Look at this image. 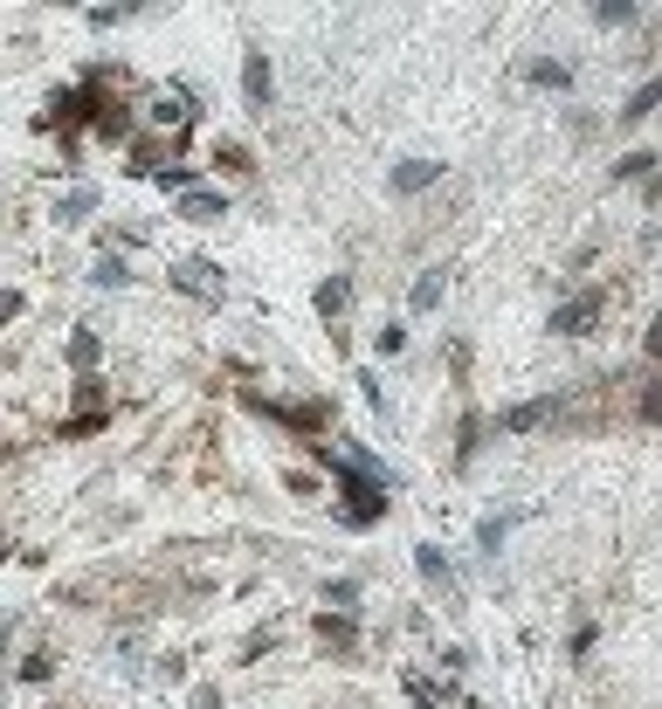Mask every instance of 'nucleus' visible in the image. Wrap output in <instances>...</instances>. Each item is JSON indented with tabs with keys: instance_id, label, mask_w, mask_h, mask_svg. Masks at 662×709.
<instances>
[{
	"instance_id": "26",
	"label": "nucleus",
	"mask_w": 662,
	"mask_h": 709,
	"mask_svg": "<svg viewBox=\"0 0 662 709\" xmlns=\"http://www.w3.org/2000/svg\"><path fill=\"white\" fill-rule=\"evenodd\" d=\"M649 200H655V207H662V173H655V179H649Z\"/></svg>"
},
{
	"instance_id": "7",
	"label": "nucleus",
	"mask_w": 662,
	"mask_h": 709,
	"mask_svg": "<svg viewBox=\"0 0 662 709\" xmlns=\"http://www.w3.org/2000/svg\"><path fill=\"white\" fill-rule=\"evenodd\" d=\"M435 179H442V166H435V159H400V166L387 173V187H394V193H428Z\"/></svg>"
},
{
	"instance_id": "22",
	"label": "nucleus",
	"mask_w": 662,
	"mask_h": 709,
	"mask_svg": "<svg viewBox=\"0 0 662 709\" xmlns=\"http://www.w3.org/2000/svg\"><path fill=\"white\" fill-rule=\"evenodd\" d=\"M400 345H407V331H400V324H379V331H373V352H379V358H394Z\"/></svg>"
},
{
	"instance_id": "17",
	"label": "nucleus",
	"mask_w": 662,
	"mask_h": 709,
	"mask_svg": "<svg viewBox=\"0 0 662 709\" xmlns=\"http://www.w3.org/2000/svg\"><path fill=\"white\" fill-rule=\"evenodd\" d=\"M318 641L345 654V647H352V620H345V613H324V620H318Z\"/></svg>"
},
{
	"instance_id": "20",
	"label": "nucleus",
	"mask_w": 662,
	"mask_h": 709,
	"mask_svg": "<svg viewBox=\"0 0 662 709\" xmlns=\"http://www.w3.org/2000/svg\"><path fill=\"white\" fill-rule=\"evenodd\" d=\"M531 84H545V90H566V84H573V69H566V63H531Z\"/></svg>"
},
{
	"instance_id": "19",
	"label": "nucleus",
	"mask_w": 662,
	"mask_h": 709,
	"mask_svg": "<svg viewBox=\"0 0 662 709\" xmlns=\"http://www.w3.org/2000/svg\"><path fill=\"white\" fill-rule=\"evenodd\" d=\"M594 21H600V29H628L635 8H628V0H594Z\"/></svg>"
},
{
	"instance_id": "9",
	"label": "nucleus",
	"mask_w": 662,
	"mask_h": 709,
	"mask_svg": "<svg viewBox=\"0 0 662 709\" xmlns=\"http://www.w3.org/2000/svg\"><path fill=\"white\" fill-rule=\"evenodd\" d=\"M311 303H318V318H345V310H352V283L345 276H324Z\"/></svg>"
},
{
	"instance_id": "15",
	"label": "nucleus",
	"mask_w": 662,
	"mask_h": 709,
	"mask_svg": "<svg viewBox=\"0 0 662 709\" xmlns=\"http://www.w3.org/2000/svg\"><path fill=\"white\" fill-rule=\"evenodd\" d=\"M635 420H642V428L662 420V379H642V392H635Z\"/></svg>"
},
{
	"instance_id": "13",
	"label": "nucleus",
	"mask_w": 662,
	"mask_h": 709,
	"mask_svg": "<svg viewBox=\"0 0 662 709\" xmlns=\"http://www.w3.org/2000/svg\"><path fill=\"white\" fill-rule=\"evenodd\" d=\"M90 283H97V290H124V283H132V269H124V255H97V269H90Z\"/></svg>"
},
{
	"instance_id": "10",
	"label": "nucleus",
	"mask_w": 662,
	"mask_h": 709,
	"mask_svg": "<svg viewBox=\"0 0 662 709\" xmlns=\"http://www.w3.org/2000/svg\"><path fill=\"white\" fill-rule=\"evenodd\" d=\"M655 103H662V76H649V84H635V97L621 103V111H615V118H621V124H642V118L655 111Z\"/></svg>"
},
{
	"instance_id": "11",
	"label": "nucleus",
	"mask_w": 662,
	"mask_h": 709,
	"mask_svg": "<svg viewBox=\"0 0 662 709\" xmlns=\"http://www.w3.org/2000/svg\"><path fill=\"white\" fill-rule=\"evenodd\" d=\"M442 290H449V276H442V269H421V276H415V290H407V303H415V310H435V303H442Z\"/></svg>"
},
{
	"instance_id": "25",
	"label": "nucleus",
	"mask_w": 662,
	"mask_h": 709,
	"mask_svg": "<svg viewBox=\"0 0 662 709\" xmlns=\"http://www.w3.org/2000/svg\"><path fill=\"white\" fill-rule=\"evenodd\" d=\"M642 352L662 365V310H655V318H649V337H642Z\"/></svg>"
},
{
	"instance_id": "24",
	"label": "nucleus",
	"mask_w": 662,
	"mask_h": 709,
	"mask_svg": "<svg viewBox=\"0 0 662 709\" xmlns=\"http://www.w3.org/2000/svg\"><path fill=\"white\" fill-rule=\"evenodd\" d=\"M352 599H360V586H352V579H339V586H324V607H331V613H345Z\"/></svg>"
},
{
	"instance_id": "18",
	"label": "nucleus",
	"mask_w": 662,
	"mask_h": 709,
	"mask_svg": "<svg viewBox=\"0 0 662 709\" xmlns=\"http://www.w3.org/2000/svg\"><path fill=\"white\" fill-rule=\"evenodd\" d=\"M90 207H97V193H90V187H76V193H63V200H56V221H84Z\"/></svg>"
},
{
	"instance_id": "3",
	"label": "nucleus",
	"mask_w": 662,
	"mask_h": 709,
	"mask_svg": "<svg viewBox=\"0 0 662 709\" xmlns=\"http://www.w3.org/2000/svg\"><path fill=\"white\" fill-rule=\"evenodd\" d=\"M415 565H421V579L442 592V607H463V586H455V572H449V558L435 544H415Z\"/></svg>"
},
{
	"instance_id": "12",
	"label": "nucleus",
	"mask_w": 662,
	"mask_h": 709,
	"mask_svg": "<svg viewBox=\"0 0 662 709\" xmlns=\"http://www.w3.org/2000/svg\"><path fill=\"white\" fill-rule=\"evenodd\" d=\"M511 523H518V517H483V523H476V551H483V558H497V551H504Z\"/></svg>"
},
{
	"instance_id": "14",
	"label": "nucleus",
	"mask_w": 662,
	"mask_h": 709,
	"mask_svg": "<svg viewBox=\"0 0 662 709\" xmlns=\"http://www.w3.org/2000/svg\"><path fill=\"white\" fill-rule=\"evenodd\" d=\"M655 166H662L655 152H628V159L615 166V179H621V187H635V179H642V187H649V179H655Z\"/></svg>"
},
{
	"instance_id": "4",
	"label": "nucleus",
	"mask_w": 662,
	"mask_h": 709,
	"mask_svg": "<svg viewBox=\"0 0 662 709\" xmlns=\"http://www.w3.org/2000/svg\"><path fill=\"white\" fill-rule=\"evenodd\" d=\"M545 420H552V392H545V400H518V407H504L490 428H497V434H531V428H545Z\"/></svg>"
},
{
	"instance_id": "23",
	"label": "nucleus",
	"mask_w": 662,
	"mask_h": 709,
	"mask_svg": "<svg viewBox=\"0 0 662 709\" xmlns=\"http://www.w3.org/2000/svg\"><path fill=\"white\" fill-rule=\"evenodd\" d=\"M48 675H56V654H29V662H21V682H48Z\"/></svg>"
},
{
	"instance_id": "21",
	"label": "nucleus",
	"mask_w": 662,
	"mask_h": 709,
	"mask_svg": "<svg viewBox=\"0 0 662 709\" xmlns=\"http://www.w3.org/2000/svg\"><path fill=\"white\" fill-rule=\"evenodd\" d=\"M214 166H228V173H249V152H242L235 139H221V145H214Z\"/></svg>"
},
{
	"instance_id": "1",
	"label": "nucleus",
	"mask_w": 662,
	"mask_h": 709,
	"mask_svg": "<svg viewBox=\"0 0 662 709\" xmlns=\"http://www.w3.org/2000/svg\"><path fill=\"white\" fill-rule=\"evenodd\" d=\"M318 462L331 468V483L345 489V503H339V517L352 523V531H366V523H379V517H387V489H394V476H360V468H352L345 455H331L324 441H318Z\"/></svg>"
},
{
	"instance_id": "8",
	"label": "nucleus",
	"mask_w": 662,
	"mask_h": 709,
	"mask_svg": "<svg viewBox=\"0 0 662 709\" xmlns=\"http://www.w3.org/2000/svg\"><path fill=\"white\" fill-rule=\"evenodd\" d=\"M180 221H194V228H208V221H228V193H208V187L180 193Z\"/></svg>"
},
{
	"instance_id": "5",
	"label": "nucleus",
	"mask_w": 662,
	"mask_h": 709,
	"mask_svg": "<svg viewBox=\"0 0 662 709\" xmlns=\"http://www.w3.org/2000/svg\"><path fill=\"white\" fill-rule=\"evenodd\" d=\"M173 290H187V297H200V303H221L214 262H180V269H173Z\"/></svg>"
},
{
	"instance_id": "6",
	"label": "nucleus",
	"mask_w": 662,
	"mask_h": 709,
	"mask_svg": "<svg viewBox=\"0 0 662 709\" xmlns=\"http://www.w3.org/2000/svg\"><path fill=\"white\" fill-rule=\"evenodd\" d=\"M269 56H263V48H249V56H242V97H249V111H269Z\"/></svg>"
},
{
	"instance_id": "16",
	"label": "nucleus",
	"mask_w": 662,
	"mask_h": 709,
	"mask_svg": "<svg viewBox=\"0 0 662 709\" xmlns=\"http://www.w3.org/2000/svg\"><path fill=\"white\" fill-rule=\"evenodd\" d=\"M97 358H104V337H97V331L84 324V331L69 337V365H97Z\"/></svg>"
},
{
	"instance_id": "2",
	"label": "nucleus",
	"mask_w": 662,
	"mask_h": 709,
	"mask_svg": "<svg viewBox=\"0 0 662 709\" xmlns=\"http://www.w3.org/2000/svg\"><path fill=\"white\" fill-rule=\"evenodd\" d=\"M600 318H607V290L594 283V290H580V297H566V303H559L545 331H559V337H587Z\"/></svg>"
}]
</instances>
